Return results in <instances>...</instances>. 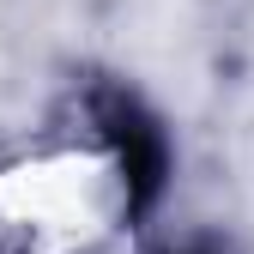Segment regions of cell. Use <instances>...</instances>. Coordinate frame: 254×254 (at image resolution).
<instances>
[{"label": "cell", "mask_w": 254, "mask_h": 254, "mask_svg": "<svg viewBox=\"0 0 254 254\" xmlns=\"http://www.w3.org/2000/svg\"><path fill=\"white\" fill-rule=\"evenodd\" d=\"M91 121L103 127V139L121 164V188H127V212H151L170 188V133L157 127V115L121 85H97L91 91Z\"/></svg>", "instance_id": "obj_1"}]
</instances>
